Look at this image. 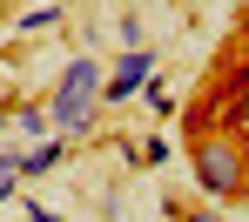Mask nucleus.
<instances>
[{
  "label": "nucleus",
  "mask_w": 249,
  "mask_h": 222,
  "mask_svg": "<svg viewBox=\"0 0 249 222\" xmlns=\"http://www.w3.org/2000/svg\"><path fill=\"white\" fill-rule=\"evenodd\" d=\"M14 169H20V182H34V175H47V169H61V135H41L27 155H14Z\"/></svg>",
  "instance_id": "4"
},
{
  "label": "nucleus",
  "mask_w": 249,
  "mask_h": 222,
  "mask_svg": "<svg viewBox=\"0 0 249 222\" xmlns=\"http://www.w3.org/2000/svg\"><path fill=\"white\" fill-rule=\"evenodd\" d=\"M101 61L94 54H81V61H68V74L54 81V101H47V121H54V135H88L94 128V101H101Z\"/></svg>",
  "instance_id": "2"
},
{
  "label": "nucleus",
  "mask_w": 249,
  "mask_h": 222,
  "mask_svg": "<svg viewBox=\"0 0 249 222\" xmlns=\"http://www.w3.org/2000/svg\"><path fill=\"white\" fill-rule=\"evenodd\" d=\"M14 128L41 141V135H54V121H47V108H20V115H14Z\"/></svg>",
  "instance_id": "6"
},
{
  "label": "nucleus",
  "mask_w": 249,
  "mask_h": 222,
  "mask_svg": "<svg viewBox=\"0 0 249 222\" xmlns=\"http://www.w3.org/2000/svg\"><path fill=\"white\" fill-rule=\"evenodd\" d=\"M47 27H61V7H27L20 14V34H47Z\"/></svg>",
  "instance_id": "5"
},
{
  "label": "nucleus",
  "mask_w": 249,
  "mask_h": 222,
  "mask_svg": "<svg viewBox=\"0 0 249 222\" xmlns=\"http://www.w3.org/2000/svg\"><path fill=\"white\" fill-rule=\"evenodd\" d=\"M148 108H155V115H175V94H168L162 81H148Z\"/></svg>",
  "instance_id": "8"
},
{
  "label": "nucleus",
  "mask_w": 249,
  "mask_h": 222,
  "mask_svg": "<svg viewBox=\"0 0 249 222\" xmlns=\"http://www.w3.org/2000/svg\"><path fill=\"white\" fill-rule=\"evenodd\" d=\"M14 182H20V169H14V155H0V202L14 195Z\"/></svg>",
  "instance_id": "9"
},
{
  "label": "nucleus",
  "mask_w": 249,
  "mask_h": 222,
  "mask_svg": "<svg viewBox=\"0 0 249 222\" xmlns=\"http://www.w3.org/2000/svg\"><path fill=\"white\" fill-rule=\"evenodd\" d=\"M155 162H168V141H162V135H148V141H142V169H155Z\"/></svg>",
  "instance_id": "7"
},
{
  "label": "nucleus",
  "mask_w": 249,
  "mask_h": 222,
  "mask_svg": "<svg viewBox=\"0 0 249 222\" xmlns=\"http://www.w3.org/2000/svg\"><path fill=\"white\" fill-rule=\"evenodd\" d=\"M148 74H155V54H148V47H128L122 68L101 81V101H128V94H142V88H148Z\"/></svg>",
  "instance_id": "3"
},
{
  "label": "nucleus",
  "mask_w": 249,
  "mask_h": 222,
  "mask_svg": "<svg viewBox=\"0 0 249 222\" xmlns=\"http://www.w3.org/2000/svg\"><path fill=\"white\" fill-rule=\"evenodd\" d=\"M182 222H222V216H182Z\"/></svg>",
  "instance_id": "11"
},
{
  "label": "nucleus",
  "mask_w": 249,
  "mask_h": 222,
  "mask_svg": "<svg viewBox=\"0 0 249 222\" xmlns=\"http://www.w3.org/2000/svg\"><path fill=\"white\" fill-rule=\"evenodd\" d=\"M196 188L215 202H236L249 188V141L236 128H209L196 135Z\"/></svg>",
  "instance_id": "1"
},
{
  "label": "nucleus",
  "mask_w": 249,
  "mask_h": 222,
  "mask_svg": "<svg viewBox=\"0 0 249 222\" xmlns=\"http://www.w3.org/2000/svg\"><path fill=\"white\" fill-rule=\"evenodd\" d=\"M20 216H27V222H54V209H41V202H27Z\"/></svg>",
  "instance_id": "10"
}]
</instances>
